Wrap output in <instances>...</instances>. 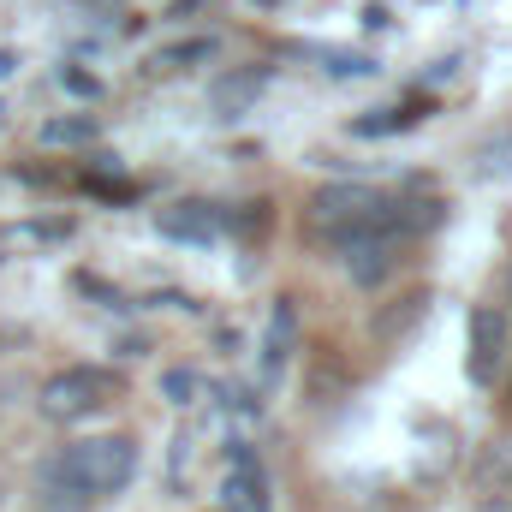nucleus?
<instances>
[{
  "label": "nucleus",
  "mask_w": 512,
  "mask_h": 512,
  "mask_svg": "<svg viewBox=\"0 0 512 512\" xmlns=\"http://www.w3.org/2000/svg\"><path fill=\"white\" fill-rule=\"evenodd\" d=\"M137 477V447L126 435H90V441H66L42 477H36V501L42 512H90L96 501L120 495Z\"/></svg>",
  "instance_id": "f257e3e1"
},
{
  "label": "nucleus",
  "mask_w": 512,
  "mask_h": 512,
  "mask_svg": "<svg viewBox=\"0 0 512 512\" xmlns=\"http://www.w3.org/2000/svg\"><path fill=\"white\" fill-rule=\"evenodd\" d=\"M382 221H387V197L376 185L340 179V185H322V191L310 197V227H316L328 245H340V239H352V233H382Z\"/></svg>",
  "instance_id": "f03ea898"
},
{
  "label": "nucleus",
  "mask_w": 512,
  "mask_h": 512,
  "mask_svg": "<svg viewBox=\"0 0 512 512\" xmlns=\"http://www.w3.org/2000/svg\"><path fill=\"white\" fill-rule=\"evenodd\" d=\"M114 393H120L114 370L72 364V370H60L54 382L42 387V417H54V423H84V417L108 411V399H114Z\"/></svg>",
  "instance_id": "7ed1b4c3"
},
{
  "label": "nucleus",
  "mask_w": 512,
  "mask_h": 512,
  "mask_svg": "<svg viewBox=\"0 0 512 512\" xmlns=\"http://www.w3.org/2000/svg\"><path fill=\"white\" fill-rule=\"evenodd\" d=\"M501 358H507V316L501 310H471V358H465V376L477 387L495 382V370H501Z\"/></svg>",
  "instance_id": "20e7f679"
},
{
  "label": "nucleus",
  "mask_w": 512,
  "mask_h": 512,
  "mask_svg": "<svg viewBox=\"0 0 512 512\" xmlns=\"http://www.w3.org/2000/svg\"><path fill=\"white\" fill-rule=\"evenodd\" d=\"M334 251L346 262L352 286H364V292H376L387 274H393V239H387V233H352V239H340Z\"/></svg>",
  "instance_id": "39448f33"
},
{
  "label": "nucleus",
  "mask_w": 512,
  "mask_h": 512,
  "mask_svg": "<svg viewBox=\"0 0 512 512\" xmlns=\"http://www.w3.org/2000/svg\"><path fill=\"white\" fill-rule=\"evenodd\" d=\"M155 233L173 239V245H209L221 233V209L215 203H197V197L167 203V209H155Z\"/></svg>",
  "instance_id": "423d86ee"
},
{
  "label": "nucleus",
  "mask_w": 512,
  "mask_h": 512,
  "mask_svg": "<svg viewBox=\"0 0 512 512\" xmlns=\"http://www.w3.org/2000/svg\"><path fill=\"white\" fill-rule=\"evenodd\" d=\"M292 352H298V310H292V298H274L268 334H262V382H280Z\"/></svg>",
  "instance_id": "0eeeda50"
},
{
  "label": "nucleus",
  "mask_w": 512,
  "mask_h": 512,
  "mask_svg": "<svg viewBox=\"0 0 512 512\" xmlns=\"http://www.w3.org/2000/svg\"><path fill=\"white\" fill-rule=\"evenodd\" d=\"M477 489H483V501L512 495V435H495V441L483 447V459H477Z\"/></svg>",
  "instance_id": "6e6552de"
},
{
  "label": "nucleus",
  "mask_w": 512,
  "mask_h": 512,
  "mask_svg": "<svg viewBox=\"0 0 512 512\" xmlns=\"http://www.w3.org/2000/svg\"><path fill=\"white\" fill-rule=\"evenodd\" d=\"M262 84H268V72H256V66H251V72H239V78H221V84L209 90V102H215V114H221V120H239V114H245V102H251Z\"/></svg>",
  "instance_id": "1a4fd4ad"
},
{
  "label": "nucleus",
  "mask_w": 512,
  "mask_h": 512,
  "mask_svg": "<svg viewBox=\"0 0 512 512\" xmlns=\"http://www.w3.org/2000/svg\"><path fill=\"white\" fill-rule=\"evenodd\" d=\"M203 60H215V42H209V36H191V42L161 48V54L149 60V72H185V66H203Z\"/></svg>",
  "instance_id": "9d476101"
},
{
  "label": "nucleus",
  "mask_w": 512,
  "mask_h": 512,
  "mask_svg": "<svg viewBox=\"0 0 512 512\" xmlns=\"http://www.w3.org/2000/svg\"><path fill=\"white\" fill-rule=\"evenodd\" d=\"M477 173L483 179H512V126L477 143Z\"/></svg>",
  "instance_id": "9b49d317"
},
{
  "label": "nucleus",
  "mask_w": 512,
  "mask_h": 512,
  "mask_svg": "<svg viewBox=\"0 0 512 512\" xmlns=\"http://www.w3.org/2000/svg\"><path fill=\"white\" fill-rule=\"evenodd\" d=\"M42 143H66V149H84V143H96V120H84V114H72V120H48L42 126Z\"/></svg>",
  "instance_id": "f8f14e48"
},
{
  "label": "nucleus",
  "mask_w": 512,
  "mask_h": 512,
  "mask_svg": "<svg viewBox=\"0 0 512 512\" xmlns=\"http://www.w3.org/2000/svg\"><path fill=\"white\" fill-rule=\"evenodd\" d=\"M417 114H399V108H376L370 120H352V137H387V131H405Z\"/></svg>",
  "instance_id": "ddd939ff"
},
{
  "label": "nucleus",
  "mask_w": 512,
  "mask_h": 512,
  "mask_svg": "<svg viewBox=\"0 0 512 512\" xmlns=\"http://www.w3.org/2000/svg\"><path fill=\"white\" fill-rule=\"evenodd\" d=\"M310 54L328 60L334 78H364V72H370V60H364V54H346V48H310Z\"/></svg>",
  "instance_id": "4468645a"
},
{
  "label": "nucleus",
  "mask_w": 512,
  "mask_h": 512,
  "mask_svg": "<svg viewBox=\"0 0 512 512\" xmlns=\"http://www.w3.org/2000/svg\"><path fill=\"white\" fill-rule=\"evenodd\" d=\"M60 84H66L72 96H96V78H84V72H72V66H60Z\"/></svg>",
  "instance_id": "2eb2a0df"
},
{
  "label": "nucleus",
  "mask_w": 512,
  "mask_h": 512,
  "mask_svg": "<svg viewBox=\"0 0 512 512\" xmlns=\"http://www.w3.org/2000/svg\"><path fill=\"white\" fill-rule=\"evenodd\" d=\"M167 393H173V405H185V399H191V376L173 370V376H167Z\"/></svg>",
  "instance_id": "dca6fc26"
},
{
  "label": "nucleus",
  "mask_w": 512,
  "mask_h": 512,
  "mask_svg": "<svg viewBox=\"0 0 512 512\" xmlns=\"http://www.w3.org/2000/svg\"><path fill=\"white\" fill-rule=\"evenodd\" d=\"M12 72H18V54H12V48H0V84H6Z\"/></svg>",
  "instance_id": "f3484780"
},
{
  "label": "nucleus",
  "mask_w": 512,
  "mask_h": 512,
  "mask_svg": "<svg viewBox=\"0 0 512 512\" xmlns=\"http://www.w3.org/2000/svg\"><path fill=\"white\" fill-rule=\"evenodd\" d=\"M483 512H512V495H495V501H483Z\"/></svg>",
  "instance_id": "a211bd4d"
},
{
  "label": "nucleus",
  "mask_w": 512,
  "mask_h": 512,
  "mask_svg": "<svg viewBox=\"0 0 512 512\" xmlns=\"http://www.w3.org/2000/svg\"><path fill=\"white\" fill-rule=\"evenodd\" d=\"M507 304H512V268H507Z\"/></svg>",
  "instance_id": "6ab92c4d"
},
{
  "label": "nucleus",
  "mask_w": 512,
  "mask_h": 512,
  "mask_svg": "<svg viewBox=\"0 0 512 512\" xmlns=\"http://www.w3.org/2000/svg\"><path fill=\"white\" fill-rule=\"evenodd\" d=\"M0 126H6V108H0Z\"/></svg>",
  "instance_id": "aec40b11"
},
{
  "label": "nucleus",
  "mask_w": 512,
  "mask_h": 512,
  "mask_svg": "<svg viewBox=\"0 0 512 512\" xmlns=\"http://www.w3.org/2000/svg\"><path fill=\"white\" fill-rule=\"evenodd\" d=\"M262 6H268V0H262Z\"/></svg>",
  "instance_id": "412c9836"
}]
</instances>
